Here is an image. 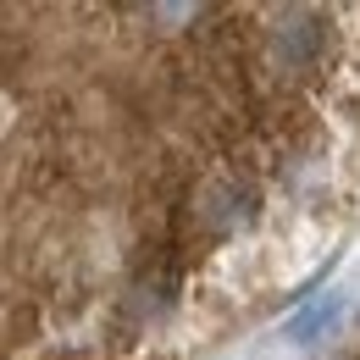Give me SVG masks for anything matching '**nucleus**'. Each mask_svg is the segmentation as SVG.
<instances>
[{
	"mask_svg": "<svg viewBox=\"0 0 360 360\" xmlns=\"http://www.w3.org/2000/svg\"><path fill=\"white\" fill-rule=\"evenodd\" d=\"M360 227V6H0V360H200Z\"/></svg>",
	"mask_w": 360,
	"mask_h": 360,
	"instance_id": "f257e3e1",
	"label": "nucleus"
},
{
	"mask_svg": "<svg viewBox=\"0 0 360 360\" xmlns=\"http://www.w3.org/2000/svg\"><path fill=\"white\" fill-rule=\"evenodd\" d=\"M327 360H360V321L349 327V338H344V344H338V349H333Z\"/></svg>",
	"mask_w": 360,
	"mask_h": 360,
	"instance_id": "f03ea898",
	"label": "nucleus"
}]
</instances>
